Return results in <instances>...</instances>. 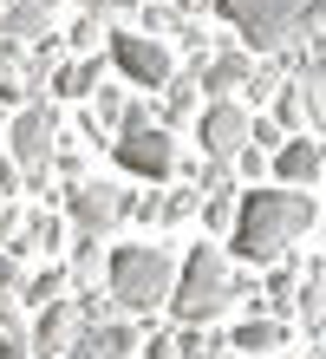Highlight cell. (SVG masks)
Masks as SVG:
<instances>
[{"instance_id":"7402d4cb","label":"cell","mask_w":326,"mask_h":359,"mask_svg":"<svg viewBox=\"0 0 326 359\" xmlns=\"http://www.w3.org/2000/svg\"><path fill=\"white\" fill-rule=\"evenodd\" d=\"M137 27H144V39H157V33H183V13L177 7H137Z\"/></svg>"},{"instance_id":"30bf717a","label":"cell","mask_w":326,"mask_h":359,"mask_svg":"<svg viewBox=\"0 0 326 359\" xmlns=\"http://www.w3.org/2000/svg\"><path fill=\"white\" fill-rule=\"evenodd\" d=\"M79 340H85V320H79L72 294H65V301H53V307H39V313H33V327H27L33 359H65Z\"/></svg>"},{"instance_id":"cb8c5ba5","label":"cell","mask_w":326,"mask_h":359,"mask_svg":"<svg viewBox=\"0 0 326 359\" xmlns=\"http://www.w3.org/2000/svg\"><path fill=\"white\" fill-rule=\"evenodd\" d=\"M248 144H254V151H261V157L274 163V151H280V144H287V131H280L274 118H254V124H248Z\"/></svg>"},{"instance_id":"52a82bcc","label":"cell","mask_w":326,"mask_h":359,"mask_svg":"<svg viewBox=\"0 0 326 359\" xmlns=\"http://www.w3.org/2000/svg\"><path fill=\"white\" fill-rule=\"evenodd\" d=\"M111 157L124 163L130 177H144V183H170V177H177V163H183V144H177V131L150 124V131H124V137H111Z\"/></svg>"},{"instance_id":"8992f818","label":"cell","mask_w":326,"mask_h":359,"mask_svg":"<svg viewBox=\"0 0 326 359\" xmlns=\"http://www.w3.org/2000/svg\"><path fill=\"white\" fill-rule=\"evenodd\" d=\"M130 216V189H118V183H72L65 189V229L72 236H92V242H104L111 229Z\"/></svg>"},{"instance_id":"44dd1931","label":"cell","mask_w":326,"mask_h":359,"mask_svg":"<svg viewBox=\"0 0 326 359\" xmlns=\"http://www.w3.org/2000/svg\"><path fill=\"white\" fill-rule=\"evenodd\" d=\"M235 209H242V196H235V189L203 196V229H209V236H229V229H235Z\"/></svg>"},{"instance_id":"5bb4252c","label":"cell","mask_w":326,"mask_h":359,"mask_svg":"<svg viewBox=\"0 0 326 359\" xmlns=\"http://www.w3.org/2000/svg\"><path fill=\"white\" fill-rule=\"evenodd\" d=\"M59 248H65V222L46 216V209H33V216L20 222V236L7 242V255H13V262H27V255H59Z\"/></svg>"},{"instance_id":"3957f363","label":"cell","mask_w":326,"mask_h":359,"mask_svg":"<svg viewBox=\"0 0 326 359\" xmlns=\"http://www.w3.org/2000/svg\"><path fill=\"white\" fill-rule=\"evenodd\" d=\"M104 294H111V307L130 313V320L170 307V294H177V255L157 248V242L111 248V255H104Z\"/></svg>"},{"instance_id":"9a60e30c","label":"cell","mask_w":326,"mask_h":359,"mask_svg":"<svg viewBox=\"0 0 326 359\" xmlns=\"http://www.w3.org/2000/svg\"><path fill=\"white\" fill-rule=\"evenodd\" d=\"M229 346L242 353V359H268V353H280V346H287V320H268V313H248V320L229 333Z\"/></svg>"},{"instance_id":"ac0fdd59","label":"cell","mask_w":326,"mask_h":359,"mask_svg":"<svg viewBox=\"0 0 326 359\" xmlns=\"http://www.w3.org/2000/svg\"><path fill=\"white\" fill-rule=\"evenodd\" d=\"M65 287H72V274H65V262H53V268H39V274H27V287H20V307H53V301H65Z\"/></svg>"},{"instance_id":"8d00e7d4","label":"cell","mask_w":326,"mask_h":359,"mask_svg":"<svg viewBox=\"0 0 326 359\" xmlns=\"http://www.w3.org/2000/svg\"><path fill=\"white\" fill-rule=\"evenodd\" d=\"M0 7H7V0H0Z\"/></svg>"},{"instance_id":"2e32d148","label":"cell","mask_w":326,"mask_h":359,"mask_svg":"<svg viewBox=\"0 0 326 359\" xmlns=\"http://www.w3.org/2000/svg\"><path fill=\"white\" fill-rule=\"evenodd\" d=\"M98 86H104V59H65V66L46 79L53 104H59V98H92Z\"/></svg>"},{"instance_id":"9c48e42d","label":"cell","mask_w":326,"mask_h":359,"mask_svg":"<svg viewBox=\"0 0 326 359\" xmlns=\"http://www.w3.org/2000/svg\"><path fill=\"white\" fill-rule=\"evenodd\" d=\"M111 66L144 92H163L177 79V59H170L163 39H144V33H111Z\"/></svg>"},{"instance_id":"d6986e66","label":"cell","mask_w":326,"mask_h":359,"mask_svg":"<svg viewBox=\"0 0 326 359\" xmlns=\"http://www.w3.org/2000/svg\"><path fill=\"white\" fill-rule=\"evenodd\" d=\"M65 274H72V287H98V274H104V248L92 236H72V262H65Z\"/></svg>"},{"instance_id":"ffe728a7","label":"cell","mask_w":326,"mask_h":359,"mask_svg":"<svg viewBox=\"0 0 326 359\" xmlns=\"http://www.w3.org/2000/svg\"><path fill=\"white\" fill-rule=\"evenodd\" d=\"M170 340H177V359H222V346H229V340H215L209 327H177Z\"/></svg>"},{"instance_id":"d6a6232c","label":"cell","mask_w":326,"mask_h":359,"mask_svg":"<svg viewBox=\"0 0 326 359\" xmlns=\"http://www.w3.org/2000/svg\"><path fill=\"white\" fill-rule=\"evenodd\" d=\"M65 359H104V353H98V346H92V333H85V340H79V346H72V353H65Z\"/></svg>"},{"instance_id":"83f0119b","label":"cell","mask_w":326,"mask_h":359,"mask_svg":"<svg viewBox=\"0 0 326 359\" xmlns=\"http://www.w3.org/2000/svg\"><path fill=\"white\" fill-rule=\"evenodd\" d=\"M98 33H104V20H92V13H85L79 27H72V46H79L85 59H92V46H98Z\"/></svg>"},{"instance_id":"8fae6325","label":"cell","mask_w":326,"mask_h":359,"mask_svg":"<svg viewBox=\"0 0 326 359\" xmlns=\"http://www.w3.org/2000/svg\"><path fill=\"white\" fill-rule=\"evenodd\" d=\"M268 170H274L280 189H313V183L326 177V137H313V131H307V137H287V144L274 151Z\"/></svg>"},{"instance_id":"ba28073f","label":"cell","mask_w":326,"mask_h":359,"mask_svg":"<svg viewBox=\"0 0 326 359\" xmlns=\"http://www.w3.org/2000/svg\"><path fill=\"white\" fill-rule=\"evenodd\" d=\"M248 124H254V111H248V104H235V98L203 104V118H196V144H203V163H235V157L248 151Z\"/></svg>"},{"instance_id":"f1b7e54d","label":"cell","mask_w":326,"mask_h":359,"mask_svg":"<svg viewBox=\"0 0 326 359\" xmlns=\"http://www.w3.org/2000/svg\"><path fill=\"white\" fill-rule=\"evenodd\" d=\"M229 170H242V177H261V170H268V157H261V151H254V144H248V151H242V157H235V163H229Z\"/></svg>"},{"instance_id":"1f68e13d","label":"cell","mask_w":326,"mask_h":359,"mask_svg":"<svg viewBox=\"0 0 326 359\" xmlns=\"http://www.w3.org/2000/svg\"><path fill=\"white\" fill-rule=\"evenodd\" d=\"M0 359H33V346L13 340V333H0Z\"/></svg>"},{"instance_id":"484cf974","label":"cell","mask_w":326,"mask_h":359,"mask_svg":"<svg viewBox=\"0 0 326 359\" xmlns=\"http://www.w3.org/2000/svg\"><path fill=\"white\" fill-rule=\"evenodd\" d=\"M20 72H27V46L0 33V86H7V79H20Z\"/></svg>"},{"instance_id":"277c9868","label":"cell","mask_w":326,"mask_h":359,"mask_svg":"<svg viewBox=\"0 0 326 359\" xmlns=\"http://www.w3.org/2000/svg\"><path fill=\"white\" fill-rule=\"evenodd\" d=\"M215 13L235 27L242 53H254V59L307 53L300 46V0H215Z\"/></svg>"},{"instance_id":"e0dca14e","label":"cell","mask_w":326,"mask_h":359,"mask_svg":"<svg viewBox=\"0 0 326 359\" xmlns=\"http://www.w3.org/2000/svg\"><path fill=\"white\" fill-rule=\"evenodd\" d=\"M196 98H203V92H196V72H177V79L163 86V98H157V124H163V131H177V124H189Z\"/></svg>"},{"instance_id":"6da1fadb","label":"cell","mask_w":326,"mask_h":359,"mask_svg":"<svg viewBox=\"0 0 326 359\" xmlns=\"http://www.w3.org/2000/svg\"><path fill=\"white\" fill-rule=\"evenodd\" d=\"M307 229H320V203L307 196V189H242V209H235V255H242L248 268H274L294 255V242L307 236Z\"/></svg>"},{"instance_id":"836d02e7","label":"cell","mask_w":326,"mask_h":359,"mask_svg":"<svg viewBox=\"0 0 326 359\" xmlns=\"http://www.w3.org/2000/svg\"><path fill=\"white\" fill-rule=\"evenodd\" d=\"M183 7H215V0H177V13H183Z\"/></svg>"},{"instance_id":"5b68a950","label":"cell","mask_w":326,"mask_h":359,"mask_svg":"<svg viewBox=\"0 0 326 359\" xmlns=\"http://www.w3.org/2000/svg\"><path fill=\"white\" fill-rule=\"evenodd\" d=\"M59 137H65V118H59L53 98H33L27 111H13V124H7V157L20 163V177H27V170H53Z\"/></svg>"},{"instance_id":"603a6c76","label":"cell","mask_w":326,"mask_h":359,"mask_svg":"<svg viewBox=\"0 0 326 359\" xmlns=\"http://www.w3.org/2000/svg\"><path fill=\"white\" fill-rule=\"evenodd\" d=\"M203 216V189H177V196H163V216L157 222H189Z\"/></svg>"},{"instance_id":"d590c367","label":"cell","mask_w":326,"mask_h":359,"mask_svg":"<svg viewBox=\"0 0 326 359\" xmlns=\"http://www.w3.org/2000/svg\"><path fill=\"white\" fill-rule=\"evenodd\" d=\"M222 359H242V353H222Z\"/></svg>"},{"instance_id":"4316f807","label":"cell","mask_w":326,"mask_h":359,"mask_svg":"<svg viewBox=\"0 0 326 359\" xmlns=\"http://www.w3.org/2000/svg\"><path fill=\"white\" fill-rule=\"evenodd\" d=\"M20 287H27V268H20L7 248H0V294H20Z\"/></svg>"},{"instance_id":"4fadbf2b","label":"cell","mask_w":326,"mask_h":359,"mask_svg":"<svg viewBox=\"0 0 326 359\" xmlns=\"http://www.w3.org/2000/svg\"><path fill=\"white\" fill-rule=\"evenodd\" d=\"M53 7L59 0H7V7H0V33L20 39V46H27V39L39 46V39L53 33Z\"/></svg>"},{"instance_id":"f546056e","label":"cell","mask_w":326,"mask_h":359,"mask_svg":"<svg viewBox=\"0 0 326 359\" xmlns=\"http://www.w3.org/2000/svg\"><path fill=\"white\" fill-rule=\"evenodd\" d=\"M144 359H177V340H170V333H150V340H144Z\"/></svg>"},{"instance_id":"4dcf8cb0","label":"cell","mask_w":326,"mask_h":359,"mask_svg":"<svg viewBox=\"0 0 326 359\" xmlns=\"http://www.w3.org/2000/svg\"><path fill=\"white\" fill-rule=\"evenodd\" d=\"M13 189H20V163L0 157V196H13Z\"/></svg>"},{"instance_id":"7a4b0ae2","label":"cell","mask_w":326,"mask_h":359,"mask_svg":"<svg viewBox=\"0 0 326 359\" xmlns=\"http://www.w3.org/2000/svg\"><path fill=\"white\" fill-rule=\"evenodd\" d=\"M254 281L248 274H235L229 255L215 242H196L189 255L177 262V294H170V313H177V327H209L222 320L235 301H248Z\"/></svg>"},{"instance_id":"e575fe53","label":"cell","mask_w":326,"mask_h":359,"mask_svg":"<svg viewBox=\"0 0 326 359\" xmlns=\"http://www.w3.org/2000/svg\"><path fill=\"white\" fill-rule=\"evenodd\" d=\"M294 359H326V353H294Z\"/></svg>"},{"instance_id":"d4e9b609","label":"cell","mask_w":326,"mask_h":359,"mask_svg":"<svg viewBox=\"0 0 326 359\" xmlns=\"http://www.w3.org/2000/svg\"><path fill=\"white\" fill-rule=\"evenodd\" d=\"M0 333L27 340V307H20V294H0Z\"/></svg>"},{"instance_id":"7c38bea8","label":"cell","mask_w":326,"mask_h":359,"mask_svg":"<svg viewBox=\"0 0 326 359\" xmlns=\"http://www.w3.org/2000/svg\"><path fill=\"white\" fill-rule=\"evenodd\" d=\"M248 86H254V53L215 46V59H203V66H196V92H203L209 104L229 98V92H248Z\"/></svg>"}]
</instances>
